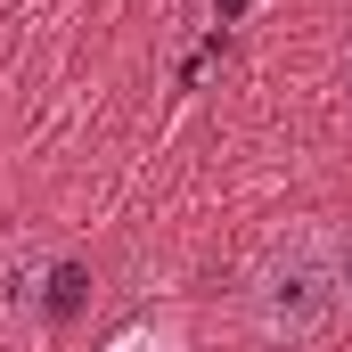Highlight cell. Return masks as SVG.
Wrapping results in <instances>:
<instances>
[{
  "instance_id": "cell-3",
  "label": "cell",
  "mask_w": 352,
  "mask_h": 352,
  "mask_svg": "<svg viewBox=\"0 0 352 352\" xmlns=\"http://www.w3.org/2000/svg\"><path fill=\"white\" fill-rule=\"evenodd\" d=\"M107 352H180V336H173V328H148V320H140V328H123Z\"/></svg>"
},
{
  "instance_id": "cell-5",
  "label": "cell",
  "mask_w": 352,
  "mask_h": 352,
  "mask_svg": "<svg viewBox=\"0 0 352 352\" xmlns=\"http://www.w3.org/2000/svg\"><path fill=\"white\" fill-rule=\"evenodd\" d=\"M344 90H352V50H344Z\"/></svg>"
},
{
  "instance_id": "cell-4",
  "label": "cell",
  "mask_w": 352,
  "mask_h": 352,
  "mask_svg": "<svg viewBox=\"0 0 352 352\" xmlns=\"http://www.w3.org/2000/svg\"><path fill=\"white\" fill-rule=\"evenodd\" d=\"M230 16H246V0H221V25H230Z\"/></svg>"
},
{
  "instance_id": "cell-1",
  "label": "cell",
  "mask_w": 352,
  "mask_h": 352,
  "mask_svg": "<svg viewBox=\"0 0 352 352\" xmlns=\"http://www.w3.org/2000/svg\"><path fill=\"white\" fill-rule=\"evenodd\" d=\"M336 295H344V263H336L328 230H295V238H278L263 263H254V287H246L263 344H287V352L311 344V336L336 320Z\"/></svg>"
},
{
  "instance_id": "cell-6",
  "label": "cell",
  "mask_w": 352,
  "mask_h": 352,
  "mask_svg": "<svg viewBox=\"0 0 352 352\" xmlns=\"http://www.w3.org/2000/svg\"><path fill=\"white\" fill-rule=\"evenodd\" d=\"M344 287H352V254H344Z\"/></svg>"
},
{
  "instance_id": "cell-2",
  "label": "cell",
  "mask_w": 352,
  "mask_h": 352,
  "mask_svg": "<svg viewBox=\"0 0 352 352\" xmlns=\"http://www.w3.org/2000/svg\"><path fill=\"white\" fill-rule=\"evenodd\" d=\"M82 287H90V278H82L74 263L50 270V320H74V311H82Z\"/></svg>"
}]
</instances>
